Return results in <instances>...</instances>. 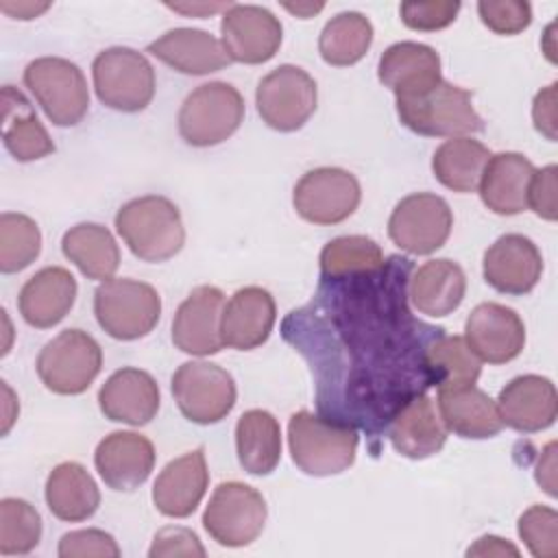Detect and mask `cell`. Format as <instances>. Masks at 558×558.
<instances>
[{
    "label": "cell",
    "instance_id": "cell-1",
    "mask_svg": "<svg viewBox=\"0 0 558 558\" xmlns=\"http://www.w3.org/2000/svg\"><path fill=\"white\" fill-rule=\"evenodd\" d=\"M360 436L353 425L307 410H299L288 423V447L292 462L314 477H329L355 462Z\"/></svg>",
    "mask_w": 558,
    "mask_h": 558
},
{
    "label": "cell",
    "instance_id": "cell-2",
    "mask_svg": "<svg viewBox=\"0 0 558 558\" xmlns=\"http://www.w3.org/2000/svg\"><path fill=\"white\" fill-rule=\"evenodd\" d=\"M116 231L129 251L148 264L174 257L185 244V227L179 207L157 194L124 203L116 214Z\"/></svg>",
    "mask_w": 558,
    "mask_h": 558
},
{
    "label": "cell",
    "instance_id": "cell-3",
    "mask_svg": "<svg viewBox=\"0 0 558 558\" xmlns=\"http://www.w3.org/2000/svg\"><path fill=\"white\" fill-rule=\"evenodd\" d=\"M397 116L405 129L425 137H471L484 131L471 92L440 81L414 98H397Z\"/></svg>",
    "mask_w": 558,
    "mask_h": 558
},
{
    "label": "cell",
    "instance_id": "cell-4",
    "mask_svg": "<svg viewBox=\"0 0 558 558\" xmlns=\"http://www.w3.org/2000/svg\"><path fill=\"white\" fill-rule=\"evenodd\" d=\"M94 314L107 336L116 340H137L157 327L161 299L150 283L111 277L94 292Z\"/></svg>",
    "mask_w": 558,
    "mask_h": 558
},
{
    "label": "cell",
    "instance_id": "cell-5",
    "mask_svg": "<svg viewBox=\"0 0 558 558\" xmlns=\"http://www.w3.org/2000/svg\"><path fill=\"white\" fill-rule=\"evenodd\" d=\"M242 120V94L225 81H211L187 94L179 109L177 122L185 144L207 148L229 140L240 129Z\"/></svg>",
    "mask_w": 558,
    "mask_h": 558
},
{
    "label": "cell",
    "instance_id": "cell-6",
    "mask_svg": "<svg viewBox=\"0 0 558 558\" xmlns=\"http://www.w3.org/2000/svg\"><path fill=\"white\" fill-rule=\"evenodd\" d=\"M92 78L98 100L122 113H135L155 96V70L150 61L126 46H113L96 54Z\"/></svg>",
    "mask_w": 558,
    "mask_h": 558
},
{
    "label": "cell",
    "instance_id": "cell-7",
    "mask_svg": "<svg viewBox=\"0 0 558 558\" xmlns=\"http://www.w3.org/2000/svg\"><path fill=\"white\" fill-rule=\"evenodd\" d=\"M24 85L57 126L78 124L89 109L87 81L70 59L39 57L31 61L24 70Z\"/></svg>",
    "mask_w": 558,
    "mask_h": 558
},
{
    "label": "cell",
    "instance_id": "cell-8",
    "mask_svg": "<svg viewBox=\"0 0 558 558\" xmlns=\"http://www.w3.org/2000/svg\"><path fill=\"white\" fill-rule=\"evenodd\" d=\"M35 366L48 390L57 395H81L102 368V349L87 331L65 329L44 344Z\"/></svg>",
    "mask_w": 558,
    "mask_h": 558
},
{
    "label": "cell",
    "instance_id": "cell-9",
    "mask_svg": "<svg viewBox=\"0 0 558 558\" xmlns=\"http://www.w3.org/2000/svg\"><path fill=\"white\" fill-rule=\"evenodd\" d=\"M268 517L259 490L244 482H222L203 512V527L222 547H246L264 530Z\"/></svg>",
    "mask_w": 558,
    "mask_h": 558
},
{
    "label": "cell",
    "instance_id": "cell-10",
    "mask_svg": "<svg viewBox=\"0 0 558 558\" xmlns=\"http://www.w3.org/2000/svg\"><path fill=\"white\" fill-rule=\"evenodd\" d=\"M172 397L187 421L196 425H214L233 410L238 390L231 373L222 366L192 360L174 371Z\"/></svg>",
    "mask_w": 558,
    "mask_h": 558
},
{
    "label": "cell",
    "instance_id": "cell-11",
    "mask_svg": "<svg viewBox=\"0 0 558 558\" xmlns=\"http://www.w3.org/2000/svg\"><path fill=\"white\" fill-rule=\"evenodd\" d=\"M316 81L299 65H279L268 72L255 92L259 118L275 131H299L316 111Z\"/></svg>",
    "mask_w": 558,
    "mask_h": 558
},
{
    "label": "cell",
    "instance_id": "cell-12",
    "mask_svg": "<svg viewBox=\"0 0 558 558\" xmlns=\"http://www.w3.org/2000/svg\"><path fill=\"white\" fill-rule=\"evenodd\" d=\"M453 227L449 203L429 192H416L401 198L390 218L388 235L392 244L410 255H432L438 251Z\"/></svg>",
    "mask_w": 558,
    "mask_h": 558
},
{
    "label": "cell",
    "instance_id": "cell-13",
    "mask_svg": "<svg viewBox=\"0 0 558 558\" xmlns=\"http://www.w3.org/2000/svg\"><path fill=\"white\" fill-rule=\"evenodd\" d=\"M362 190L357 179L333 166L305 172L292 194L296 214L312 225H338L347 220L360 205Z\"/></svg>",
    "mask_w": 558,
    "mask_h": 558
},
{
    "label": "cell",
    "instance_id": "cell-14",
    "mask_svg": "<svg viewBox=\"0 0 558 558\" xmlns=\"http://www.w3.org/2000/svg\"><path fill=\"white\" fill-rule=\"evenodd\" d=\"M220 33L229 59L246 65L270 61L283 39L279 17L257 4H231L222 13Z\"/></svg>",
    "mask_w": 558,
    "mask_h": 558
},
{
    "label": "cell",
    "instance_id": "cell-15",
    "mask_svg": "<svg viewBox=\"0 0 558 558\" xmlns=\"http://www.w3.org/2000/svg\"><path fill=\"white\" fill-rule=\"evenodd\" d=\"M225 310V294L216 286L194 288L177 307L172 318V342L187 355H214L222 344L220 320Z\"/></svg>",
    "mask_w": 558,
    "mask_h": 558
},
{
    "label": "cell",
    "instance_id": "cell-16",
    "mask_svg": "<svg viewBox=\"0 0 558 558\" xmlns=\"http://www.w3.org/2000/svg\"><path fill=\"white\" fill-rule=\"evenodd\" d=\"M482 272L493 290L521 296L536 288L543 275V255L530 238L506 233L486 248Z\"/></svg>",
    "mask_w": 558,
    "mask_h": 558
},
{
    "label": "cell",
    "instance_id": "cell-17",
    "mask_svg": "<svg viewBox=\"0 0 558 558\" xmlns=\"http://www.w3.org/2000/svg\"><path fill=\"white\" fill-rule=\"evenodd\" d=\"M464 340L469 349L488 364H506L525 347L521 316L501 303H480L466 318Z\"/></svg>",
    "mask_w": 558,
    "mask_h": 558
},
{
    "label": "cell",
    "instance_id": "cell-18",
    "mask_svg": "<svg viewBox=\"0 0 558 558\" xmlns=\"http://www.w3.org/2000/svg\"><path fill=\"white\" fill-rule=\"evenodd\" d=\"M94 464L111 490L131 493L148 480L155 466V447L142 434L111 432L98 442Z\"/></svg>",
    "mask_w": 558,
    "mask_h": 558
},
{
    "label": "cell",
    "instance_id": "cell-19",
    "mask_svg": "<svg viewBox=\"0 0 558 558\" xmlns=\"http://www.w3.org/2000/svg\"><path fill=\"white\" fill-rule=\"evenodd\" d=\"M501 423L521 434H536L554 425L558 397L551 379L541 375H519L508 381L497 399Z\"/></svg>",
    "mask_w": 558,
    "mask_h": 558
},
{
    "label": "cell",
    "instance_id": "cell-20",
    "mask_svg": "<svg viewBox=\"0 0 558 558\" xmlns=\"http://www.w3.org/2000/svg\"><path fill=\"white\" fill-rule=\"evenodd\" d=\"M277 320L275 299L259 286H246L233 292L225 303L220 336L222 344L235 351H253L262 347Z\"/></svg>",
    "mask_w": 558,
    "mask_h": 558
},
{
    "label": "cell",
    "instance_id": "cell-21",
    "mask_svg": "<svg viewBox=\"0 0 558 558\" xmlns=\"http://www.w3.org/2000/svg\"><path fill=\"white\" fill-rule=\"evenodd\" d=\"M159 403L161 395L153 375L133 366L109 375L98 390L100 412L113 423L133 427L150 423L159 412Z\"/></svg>",
    "mask_w": 558,
    "mask_h": 558
},
{
    "label": "cell",
    "instance_id": "cell-22",
    "mask_svg": "<svg viewBox=\"0 0 558 558\" xmlns=\"http://www.w3.org/2000/svg\"><path fill=\"white\" fill-rule=\"evenodd\" d=\"M377 76L395 98H414L442 81L438 52L418 41H397L384 50Z\"/></svg>",
    "mask_w": 558,
    "mask_h": 558
},
{
    "label": "cell",
    "instance_id": "cell-23",
    "mask_svg": "<svg viewBox=\"0 0 558 558\" xmlns=\"http://www.w3.org/2000/svg\"><path fill=\"white\" fill-rule=\"evenodd\" d=\"M209 486V471L203 447L170 460L153 486V504L163 517H190Z\"/></svg>",
    "mask_w": 558,
    "mask_h": 558
},
{
    "label": "cell",
    "instance_id": "cell-24",
    "mask_svg": "<svg viewBox=\"0 0 558 558\" xmlns=\"http://www.w3.org/2000/svg\"><path fill=\"white\" fill-rule=\"evenodd\" d=\"M388 438L401 456L423 460L438 453L447 440V427L425 392L401 403L388 421Z\"/></svg>",
    "mask_w": 558,
    "mask_h": 558
},
{
    "label": "cell",
    "instance_id": "cell-25",
    "mask_svg": "<svg viewBox=\"0 0 558 558\" xmlns=\"http://www.w3.org/2000/svg\"><path fill=\"white\" fill-rule=\"evenodd\" d=\"M76 279L63 266L37 270L20 290L17 307L26 325L48 329L59 325L76 301Z\"/></svg>",
    "mask_w": 558,
    "mask_h": 558
},
{
    "label": "cell",
    "instance_id": "cell-26",
    "mask_svg": "<svg viewBox=\"0 0 558 558\" xmlns=\"http://www.w3.org/2000/svg\"><path fill=\"white\" fill-rule=\"evenodd\" d=\"M146 52L181 74L203 76L231 63L220 39L201 28H172L150 41Z\"/></svg>",
    "mask_w": 558,
    "mask_h": 558
},
{
    "label": "cell",
    "instance_id": "cell-27",
    "mask_svg": "<svg viewBox=\"0 0 558 558\" xmlns=\"http://www.w3.org/2000/svg\"><path fill=\"white\" fill-rule=\"evenodd\" d=\"M438 416L447 432L469 440L493 438L504 427L497 403L475 384L464 388H438Z\"/></svg>",
    "mask_w": 558,
    "mask_h": 558
},
{
    "label": "cell",
    "instance_id": "cell-28",
    "mask_svg": "<svg viewBox=\"0 0 558 558\" xmlns=\"http://www.w3.org/2000/svg\"><path fill=\"white\" fill-rule=\"evenodd\" d=\"M532 161L521 153L490 155L482 181V203L499 216H517L527 209V185L534 174Z\"/></svg>",
    "mask_w": 558,
    "mask_h": 558
},
{
    "label": "cell",
    "instance_id": "cell-29",
    "mask_svg": "<svg viewBox=\"0 0 558 558\" xmlns=\"http://www.w3.org/2000/svg\"><path fill=\"white\" fill-rule=\"evenodd\" d=\"M464 294V270L451 259L425 262L412 272L408 286V296L412 305L429 318H442L456 312Z\"/></svg>",
    "mask_w": 558,
    "mask_h": 558
},
{
    "label": "cell",
    "instance_id": "cell-30",
    "mask_svg": "<svg viewBox=\"0 0 558 558\" xmlns=\"http://www.w3.org/2000/svg\"><path fill=\"white\" fill-rule=\"evenodd\" d=\"M2 142L17 161H35L54 153V142L33 105L13 85L2 87Z\"/></svg>",
    "mask_w": 558,
    "mask_h": 558
},
{
    "label": "cell",
    "instance_id": "cell-31",
    "mask_svg": "<svg viewBox=\"0 0 558 558\" xmlns=\"http://www.w3.org/2000/svg\"><path fill=\"white\" fill-rule=\"evenodd\" d=\"M48 510L68 523L89 519L100 506V490L87 469L78 462L57 464L46 480Z\"/></svg>",
    "mask_w": 558,
    "mask_h": 558
},
{
    "label": "cell",
    "instance_id": "cell-32",
    "mask_svg": "<svg viewBox=\"0 0 558 558\" xmlns=\"http://www.w3.org/2000/svg\"><path fill=\"white\" fill-rule=\"evenodd\" d=\"M240 466L251 475H268L281 460V427L268 410H246L235 425Z\"/></svg>",
    "mask_w": 558,
    "mask_h": 558
},
{
    "label": "cell",
    "instance_id": "cell-33",
    "mask_svg": "<svg viewBox=\"0 0 558 558\" xmlns=\"http://www.w3.org/2000/svg\"><path fill=\"white\" fill-rule=\"evenodd\" d=\"M63 255L87 277L107 281L120 266V248L111 231L96 222L74 225L63 233Z\"/></svg>",
    "mask_w": 558,
    "mask_h": 558
},
{
    "label": "cell",
    "instance_id": "cell-34",
    "mask_svg": "<svg viewBox=\"0 0 558 558\" xmlns=\"http://www.w3.org/2000/svg\"><path fill=\"white\" fill-rule=\"evenodd\" d=\"M490 150L473 137H451L432 157V172L451 192L469 194L480 187Z\"/></svg>",
    "mask_w": 558,
    "mask_h": 558
},
{
    "label": "cell",
    "instance_id": "cell-35",
    "mask_svg": "<svg viewBox=\"0 0 558 558\" xmlns=\"http://www.w3.org/2000/svg\"><path fill=\"white\" fill-rule=\"evenodd\" d=\"M425 371L429 384L438 388H464L477 381L482 362L462 336L440 333L425 349Z\"/></svg>",
    "mask_w": 558,
    "mask_h": 558
},
{
    "label": "cell",
    "instance_id": "cell-36",
    "mask_svg": "<svg viewBox=\"0 0 558 558\" xmlns=\"http://www.w3.org/2000/svg\"><path fill=\"white\" fill-rule=\"evenodd\" d=\"M373 44V24L357 11H344L331 17L320 37L318 52L325 63L347 68L357 63Z\"/></svg>",
    "mask_w": 558,
    "mask_h": 558
},
{
    "label": "cell",
    "instance_id": "cell-37",
    "mask_svg": "<svg viewBox=\"0 0 558 558\" xmlns=\"http://www.w3.org/2000/svg\"><path fill=\"white\" fill-rule=\"evenodd\" d=\"M386 266L379 244L366 235H340L320 251V277L347 279L373 275Z\"/></svg>",
    "mask_w": 558,
    "mask_h": 558
},
{
    "label": "cell",
    "instance_id": "cell-38",
    "mask_svg": "<svg viewBox=\"0 0 558 558\" xmlns=\"http://www.w3.org/2000/svg\"><path fill=\"white\" fill-rule=\"evenodd\" d=\"M41 251V233L26 214L4 211L0 216V270L13 275L31 266Z\"/></svg>",
    "mask_w": 558,
    "mask_h": 558
},
{
    "label": "cell",
    "instance_id": "cell-39",
    "mask_svg": "<svg viewBox=\"0 0 558 558\" xmlns=\"http://www.w3.org/2000/svg\"><path fill=\"white\" fill-rule=\"evenodd\" d=\"M41 517L24 499L4 497L0 501V554L20 556L39 545Z\"/></svg>",
    "mask_w": 558,
    "mask_h": 558
},
{
    "label": "cell",
    "instance_id": "cell-40",
    "mask_svg": "<svg viewBox=\"0 0 558 558\" xmlns=\"http://www.w3.org/2000/svg\"><path fill=\"white\" fill-rule=\"evenodd\" d=\"M519 536L534 558L558 556V514L549 506L534 504L519 517Z\"/></svg>",
    "mask_w": 558,
    "mask_h": 558
},
{
    "label": "cell",
    "instance_id": "cell-41",
    "mask_svg": "<svg viewBox=\"0 0 558 558\" xmlns=\"http://www.w3.org/2000/svg\"><path fill=\"white\" fill-rule=\"evenodd\" d=\"M477 13L482 24L497 35H517L532 22V7L523 0H482Z\"/></svg>",
    "mask_w": 558,
    "mask_h": 558
},
{
    "label": "cell",
    "instance_id": "cell-42",
    "mask_svg": "<svg viewBox=\"0 0 558 558\" xmlns=\"http://www.w3.org/2000/svg\"><path fill=\"white\" fill-rule=\"evenodd\" d=\"M59 556L61 558H120V547L111 534L105 530L87 527V530H74L61 536L59 541Z\"/></svg>",
    "mask_w": 558,
    "mask_h": 558
},
{
    "label": "cell",
    "instance_id": "cell-43",
    "mask_svg": "<svg viewBox=\"0 0 558 558\" xmlns=\"http://www.w3.org/2000/svg\"><path fill=\"white\" fill-rule=\"evenodd\" d=\"M460 11V2L429 0V2H401V22L412 31H440L447 28Z\"/></svg>",
    "mask_w": 558,
    "mask_h": 558
},
{
    "label": "cell",
    "instance_id": "cell-44",
    "mask_svg": "<svg viewBox=\"0 0 558 558\" xmlns=\"http://www.w3.org/2000/svg\"><path fill=\"white\" fill-rule=\"evenodd\" d=\"M556 177L558 168L554 163L534 170L530 185H527V207L541 216L543 220L554 222L558 216V205H556Z\"/></svg>",
    "mask_w": 558,
    "mask_h": 558
},
{
    "label": "cell",
    "instance_id": "cell-45",
    "mask_svg": "<svg viewBox=\"0 0 558 558\" xmlns=\"http://www.w3.org/2000/svg\"><path fill=\"white\" fill-rule=\"evenodd\" d=\"M150 558L161 556H205V547L198 536L187 527H163L155 534L153 545L148 549Z\"/></svg>",
    "mask_w": 558,
    "mask_h": 558
},
{
    "label": "cell",
    "instance_id": "cell-46",
    "mask_svg": "<svg viewBox=\"0 0 558 558\" xmlns=\"http://www.w3.org/2000/svg\"><path fill=\"white\" fill-rule=\"evenodd\" d=\"M556 83L547 85L534 96L532 102V120L538 133H543L549 142H556Z\"/></svg>",
    "mask_w": 558,
    "mask_h": 558
},
{
    "label": "cell",
    "instance_id": "cell-47",
    "mask_svg": "<svg viewBox=\"0 0 558 558\" xmlns=\"http://www.w3.org/2000/svg\"><path fill=\"white\" fill-rule=\"evenodd\" d=\"M536 482L549 497H556V442L543 449L536 464Z\"/></svg>",
    "mask_w": 558,
    "mask_h": 558
},
{
    "label": "cell",
    "instance_id": "cell-48",
    "mask_svg": "<svg viewBox=\"0 0 558 558\" xmlns=\"http://www.w3.org/2000/svg\"><path fill=\"white\" fill-rule=\"evenodd\" d=\"M466 556H519V549L499 536H482L473 547L466 549Z\"/></svg>",
    "mask_w": 558,
    "mask_h": 558
},
{
    "label": "cell",
    "instance_id": "cell-49",
    "mask_svg": "<svg viewBox=\"0 0 558 558\" xmlns=\"http://www.w3.org/2000/svg\"><path fill=\"white\" fill-rule=\"evenodd\" d=\"M0 9L15 20H33L50 9V2H0Z\"/></svg>",
    "mask_w": 558,
    "mask_h": 558
},
{
    "label": "cell",
    "instance_id": "cell-50",
    "mask_svg": "<svg viewBox=\"0 0 558 558\" xmlns=\"http://www.w3.org/2000/svg\"><path fill=\"white\" fill-rule=\"evenodd\" d=\"M166 7L168 9H172V11H177V13H183V15H192V17H207V15H211V13H216V11H227L231 4L227 2H216V4H209V2H192V4H170V2H166Z\"/></svg>",
    "mask_w": 558,
    "mask_h": 558
},
{
    "label": "cell",
    "instance_id": "cell-51",
    "mask_svg": "<svg viewBox=\"0 0 558 558\" xmlns=\"http://www.w3.org/2000/svg\"><path fill=\"white\" fill-rule=\"evenodd\" d=\"M323 2H296V4H290V2H283V9L286 11H290V13H294L296 17H312V15H316L318 11H323Z\"/></svg>",
    "mask_w": 558,
    "mask_h": 558
}]
</instances>
